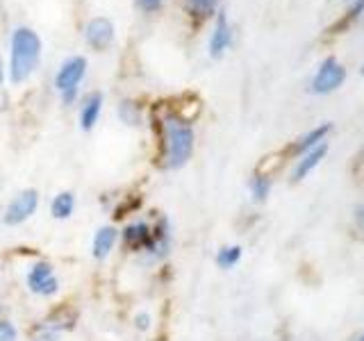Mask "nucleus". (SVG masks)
I'll list each match as a JSON object with an SVG mask.
<instances>
[{"instance_id": "f03ea898", "label": "nucleus", "mask_w": 364, "mask_h": 341, "mask_svg": "<svg viewBox=\"0 0 364 341\" xmlns=\"http://www.w3.org/2000/svg\"><path fill=\"white\" fill-rule=\"evenodd\" d=\"M193 151V132L187 125L171 123L166 130V159L171 168H178L187 162Z\"/></svg>"}, {"instance_id": "4be33fe9", "label": "nucleus", "mask_w": 364, "mask_h": 341, "mask_svg": "<svg viewBox=\"0 0 364 341\" xmlns=\"http://www.w3.org/2000/svg\"><path fill=\"white\" fill-rule=\"evenodd\" d=\"M358 219H360V225L364 227V205H360V210H358Z\"/></svg>"}, {"instance_id": "f3484780", "label": "nucleus", "mask_w": 364, "mask_h": 341, "mask_svg": "<svg viewBox=\"0 0 364 341\" xmlns=\"http://www.w3.org/2000/svg\"><path fill=\"white\" fill-rule=\"evenodd\" d=\"M269 189H271V182L264 175H255L253 182H250V191H253V196L257 200H264L269 196Z\"/></svg>"}, {"instance_id": "9b49d317", "label": "nucleus", "mask_w": 364, "mask_h": 341, "mask_svg": "<svg viewBox=\"0 0 364 341\" xmlns=\"http://www.w3.org/2000/svg\"><path fill=\"white\" fill-rule=\"evenodd\" d=\"M114 244H117V230L114 227H100L94 237V257L96 259L107 257Z\"/></svg>"}, {"instance_id": "aec40b11", "label": "nucleus", "mask_w": 364, "mask_h": 341, "mask_svg": "<svg viewBox=\"0 0 364 341\" xmlns=\"http://www.w3.org/2000/svg\"><path fill=\"white\" fill-rule=\"evenodd\" d=\"M134 105H132V102H123V105H121V109H119V114H121V117L125 119V121H128L130 125H134L136 121H139V119H136L134 117Z\"/></svg>"}, {"instance_id": "ddd939ff", "label": "nucleus", "mask_w": 364, "mask_h": 341, "mask_svg": "<svg viewBox=\"0 0 364 341\" xmlns=\"http://www.w3.org/2000/svg\"><path fill=\"white\" fill-rule=\"evenodd\" d=\"M330 132V125H321V128H314L310 134H305L303 139L296 144V153H307V151H312V148L318 146V141H323V136Z\"/></svg>"}, {"instance_id": "0eeeda50", "label": "nucleus", "mask_w": 364, "mask_h": 341, "mask_svg": "<svg viewBox=\"0 0 364 341\" xmlns=\"http://www.w3.org/2000/svg\"><path fill=\"white\" fill-rule=\"evenodd\" d=\"M87 41L94 45V48H105L114 39V28L107 18H94L87 26Z\"/></svg>"}, {"instance_id": "1a4fd4ad", "label": "nucleus", "mask_w": 364, "mask_h": 341, "mask_svg": "<svg viewBox=\"0 0 364 341\" xmlns=\"http://www.w3.org/2000/svg\"><path fill=\"white\" fill-rule=\"evenodd\" d=\"M326 153H328V146L326 144H318L316 148H312V151H307L303 155V159L299 162V166H296V170H294V180H303V178L310 175V170L318 162H321V159L326 157Z\"/></svg>"}, {"instance_id": "cd10ccee", "label": "nucleus", "mask_w": 364, "mask_h": 341, "mask_svg": "<svg viewBox=\"0 0 364 341\" xmlns=\"http://www.w3.org/2000/svg\"><path fill=\"white\" fill-rule=\"evenodd\" d=\"M360 341H364V337H362V339H360Z\"/></svg>"}, {"instance_id": "f257e3e1", "label": "nucleus", "mask_w": 364, "mask_h": 341, "mask_svg": "<svg viewBox=\"0 0 364 341\" xmlns=\"http://www.w3.org/2000/svg\"><path fill=\"white\" fill-rule=\"evenodd\" d=\"M41 41L28 28H18L11 39V82H23L39 64Z\"/></svg>"}, {"instance_id": "b1692460", "label": "nucleus", "mask_w": 364, "mask_h": 341, "mask_svg": "<svg viewBox=\"0 0 364 341\" xmlns=\"http://www.w3.org/2000/svg\"><path fill=\"white\" fill-rule=\"evenodd\" d=\"M37 341H57V339H55L53 335H43V337H39Z\"/></svg>"}, {"instance_id": "9d476101", "label": "nucleus", "mask_w": 364, "mask_h": 341, "mask_svg": "<svg viewBox=\"0 0 364 341\" xmlns=\"http://www.w3.org/2000/svg\"><path fill=\"white\" fill-rule=\"evenodd\" d=\"M102 109V96L100 94H91L85 105H82V112H80V125H82V130H91L98 121V114Z\"/></svg>"}, {"instance_id": "423d86ee", "label": "nucleus", "mask_w": 364, "mask_h": 341, "mask_svg": "<svg viewBox=\"0 0 364 341\" xmlns=\"http://www.w3.org/2000/svg\"><path fill=\"white\" fill-rule=\"evenodd\" d=\"M28 287L39 293V296H50L57 291L60 287V282L53 278V266L48 261H39V264H34L28 273Z\"/></svg>"}, {"instance_id": "393cba45", "label": "nucleus", "mask_w": 364, "mask_h": 341, "mask_svg": "<svg viewBox=\"0 0 364 341\" xmlns=\"http://www.w3.org/2000/svg\"><path fill=\"white\" fill-rule=\"evenodd\" d=\"M0 80H3V64H0Z\"/></svg>"}, {"instance_id": "4468645a", "label": "nucleus", "mask_w": 364, "mask_h": 341, "mask_svg": "<svg viewBox=\"0 0 364 341\" xmlns=\"http://www.w3.org/2000/svg\"><path fill=\"white\" fill-rule=\"evenodd\" d=\"M239 257H242V248L239 246H225L219 250V255H216V264H219L221 269H230L235 266Z\"/></svg>"}, {"instance_id": "f8f14e48", "label": "nucleus", "mask_w": 364, "mask_h": 341, "mask_svg": "<svg viewBox=\"0 0 364 341\" xmlns=\"http://www.w3.org/2000/svg\"><path fill=\"white\" fill-rule=\"evenodd\" d=\"M73 207H75L73 193L64 191V193H60V196H55V200H53V216L55 219H68Z\"/></svg>"}, {"instance_id": "20e7f679", "label": "nucleus", "mask_w": 364, "mask_h": 341, "mask_svg": "<svg viewBox=\"0 0 364 341\" xmlns=\"http://www.w3.org/2000/svg\"><path fill=\"white\" fill-rule=\"evenodd\" d=\"M344 80H346V68L341 66L335 57H328V60L321 64V68H318V73L314 75V80H312V91L318 96L330 94V91L339 89Z\"/></svg>"}, {"instance_id": "a211bd4d", "label": "nucleus", "mask_w": 364, "mask_h": 341, "mask_svg": "<svg viewBox=\"0 0 364 341\" xmlns=\"http://www.w3.org/2000/svg\"><path fill=\"white\" fill-rule=\"evenodd\" d=\"M189 9L193 11V14L198 16H210L214 7H216V0H187Z\"/></svg>"}, {"instance_id": "2eb2a0df", "label": "nucleus", "mask_w": 364, "mask_h": 341, "mask_svg": "<svg viewBox=\"0 0 364 341\" xmlns=\"http://www.w3.org/2000/svg\"><path fill=\"white\" fill-rule=\"evenodd\" d=\"M148 237H151V232H148V227L144 223H134V225L128 227V230H125V242H128L130 246L146 244Z\"/></svg>"}, {"instance_id": "7ed1b4c3", "label": "nucleus", "mask_w": 364, "mask_h": 341, "mask_svg": "<svg viewBox=\"0 0 364 341\" xmlns=\"http://www.w3.org/2000/svg\"><path fill=\"white\" fill-rule=\"evenodd\" d=\"M85 71H87V62L85 57H71L68 62H64V66L60 68V73H57V89L62 91V96L66 102H71L73 96H75V89L80 85V80L85 77Z\"/></svg>"}, {"instance_id": "bb28decb", "label": "nucleus", "mask_w": 364, "mask_h": 341, "mask_svg": "<svg viewBox=\"0 0 364 341\" xmlns=\"http://www.w3.org/2000/svg\"><path fill=\"white\" fill-rule=\"evenodd\" d=\"M362 73H364V64H362Z\"/></svg>"}, {"instance_id": "a878e982", "label": "nucleus", "mask_w": 364, "mask_h": 341, "mask_svg": "<svg viewBox=\"0 0 364 341\" xmlns=\"http://www.w3.org/2000/svg\"><path fill=\"white\" fill-rule=\"evenodd\" d=\"M0 314H3V305H0Z\"/></svg>"}, {"instance_id": "5701e85b", "label": "nucleus", "mask_w": 364, "mask_h": 341, "mask_svg": "<svg viewBox=\"0 0 364 341\" xmlns=\"http://www.w3.org/2000/svg\"><path fill=\"white\" fill-rule=\"evenodd\" d=\"M141 3H144L146 7H155V5L162 3V0H141Z\"/></svg>"}, {"instance_id": "39448f33", "label": "nucleus", "mask_w": 364, "mask_h": 341, "mask_svg": "<svg viewBox=\"0 0 364 341\" xmlns=\"http://www.w3.org/2000/svg\"><path fill=\"white\" fill-rule=\"evenodd\" d=\"M37 205H39V193L34 191V189H26V191L18 193V196L7 205L3 221L7 225H18V223L30 219V216L37 212Z\"/></svg>"}, {"instance_id": "412c9836", "label": "nucleus", "mask_w": 364, "mask_h": 341, "mask_svg": "<svg viewBox=\"0 0 364 341\" xmlns=\"http://www.w3.org/2000/svg\"><path fill=\"white\" fill-rule=\"evenodd\" d=\"M148 323H151V316H148V314H141V316H136V328L146 330V328H148Z\"/></svg>"}, {"instance_id": "6ab92c4d", "label": "nucleus", "mask_w": 364, "mask_h": 341, "mask_svg": "<svg viewBox=\"0 0 364 341\" xmlns=\"http://www.w3.org/2000/svg\"><path fill=\"white\" fill-rule=\"evenodd\" d=\"M0 341H16V328L5 318H0Z\"/></svg>"}, {"instance_id": "6e6552de", "label": "nucleus", "mask_w": 364, "mask_h": 341, "mask_svg": "<svg viewBox=\"0 0 364 341\" xmlns=\"http://www.w3.org/2000/svg\"><path fill=\"white\" fill-rule=\"evenodd\" d=\"M230 26H228V21H225V16L221 14L219 16V21H216V28H214V32H212V39H210V55L212 57H221L223 55V50L230 45Z\"/></svg>"}, {"instance_id": "dca6fc26", "label": "nucleus", "mask_w": 364, "mask_h": 341, "mask_svg": "<svg viewBox=\"0 0 364 341\" xmlns=\"http://www.w3.org/2000/svg\"><path fill=\"white\" fill-rule=\"evenodd\" d=\"M362 11H364V0H358V3L350 7V11H348V14H346L344 18H341V21L337 23V26H333V30H330V32H333V34H337V32H341V30H344V28H348L350 23H353V21H355V18H358V16L362 14Z\"/></svg>"}]
</instances>
